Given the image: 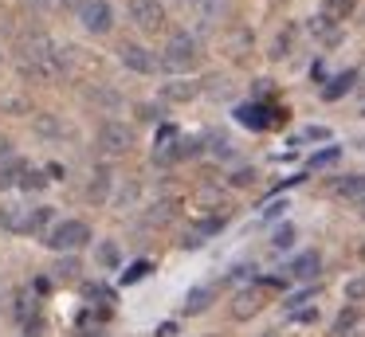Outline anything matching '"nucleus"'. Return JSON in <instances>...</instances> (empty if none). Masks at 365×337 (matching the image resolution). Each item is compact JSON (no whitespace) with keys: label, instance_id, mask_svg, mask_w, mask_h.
<instances>
[{"label":"nucleus","instance_id":"1","mask_svg":"<svg viewBox=\"0 0 365 337\" xmlns=\"http://www.w3.org/2000/svg\"><path fill=\"white\" fill-rule=\"evenodd\" d=\"M200 63V39L189 36V31H173L161 51V67L165 71H192Z\"/></svg>","mask_w":365,"mask_h":337},{"label":"nucleus","instance_id":"2","mask_svg":"<svg viewBox=\"0 0 365 337\" xmlns=\"http://www.w3.org/2000/svg\"><path fill=\"white\" fill-rule=\"evenodd\" d=\"M87 239H91V227L83 224V219H63V224L43 232V243H48L51 251H79Z\"/></svg>","mask_w":365,"mask_h":337},{"label":"nucleus","instance_id":"3","mask_svg":"<svg viewBox=\"0 0 365 337\" xmlns=\"http://www.w3.org/2000/svg\"><path fill=\"white\" fill-rule=\"evenodd\" d=\"M130 145H134V130H130L126 122H103V130H98V149H103L106 157L130 153Z\"/></svg>","mask_w":365,"mask_h":337},{"label":"nucleus","instance_id":"4","mask_svg":"<svg viewBox=\"0 0 365 337\" xmlns=\"http://www.w3.org/2000/svg\"><path fill=\"white\" fill-rule=\"evenodd\" d=\"M267 286H271V282H267ZM267 286H244V290H236V298H232V318H236V321L255 318V313L263 310V302H267Z\"/></svg>","mask_w":365,"mask_h":337},{"label":"nucleus","instance_id":"5","mask_svg":"<svg viewBox=\"0 0 365 337\" xmlns=\"http://www.w3.org/2000/svg\"><path fill=\"white\" fill-rule=\"evenodd\" d=\"M126 8H130V20H134L142 31H158L161 24H165L161 0H126Z\"/></svg>","mask_w":365,"mask_h":337},{"label":"nucleus","instance_id":"6","mask_svg":"<svg viewBox=\"0 0 365 337\" xmlns=\"http://www.w3.org/2000/svg\"><path fill=\"white\" fill-rule=\"evenodd\" d=\"M236 122L247 130H271L279 122V110L263 106V102H244V106H236Z\"/></svg>","mask_w":365,"mask_h":337},{"label":"nucleus","instance_id":"7","mask_svg":"<svg viewBox=\"0 0 365 337\" xmlns=\"http://www.w3.org/2000/svg\"><path fill=\"white\" fill-rule=\"evenodd\" d=\"M79 16H83V28H87L91 36H106V31L114 28V8L106 4V0H91Z\"/></svg>","mask_w":365,"mask_h":337},{"label":"nucleus","instance_id":"8","mask_svg":"<svg viewBox=\"0 0 365 337\" xmlns=\"http://www.w3.org/2000/svg\"><path fill=\"white\" fill-rule=\"evenodd\" d=\"M118 59H122V67L138 71V75H153V71H158L153 51H145L142 43H122V47H118Z\"/></svg>","mask_w":365,"mask_h":337},{"label":"nucleus","instance_id":"9","mask_svg":"<svg viewBox=\"0 0 365 337\" xmlns=\"http://www.w3.org/2000/svg\"><path fill=\"white\" fill-rule=\"evenodd\" d=\"M318 271H322V255H318V251H302V255H294L291 263H287V279H294V282L318 279Z\"/></svg>","mask_w":365,"mask_h":337},{"label":"nucleus","instance_id":"10","mask_svg":"<svg viewBox=\"0 0 365 337\" xmlns=\"http://www.w3.org/2000/svg\"><path fill=\"white\" fill-rule=\"evenodd\" d=\"M0 227L28 235V227H32V208H28V204H4V208H0Z\"/></svg>","mask_w":365,"mask_h":337},{"label":"nucleus","instance_id":"11","mask_svg":"<svg viewBox=\"0 0 365 337\" xmlns=\"http://www.w3.org/2000/svg\"><path fill=\"white\" fill-rule=\"evenodd\" d=\"M354 86H357V71H341V75L330 78V86H322V98L334 102V98H341L346 90H354Z\"/></svg>","mask_w":365,"mask_h":337},{"label":"nucleus","instance_id":"12","mask_svg":"<svg viewBox=\"0 0 365 337\" xmlns=\"http://www.w3.org/2000/svg\"><path fill=\"white\" fill-rule=\"evenodd\" d=\"M161 94H165L169 102H189L200 94V83H185V78H173V83L161 86Z\"/></svg>","mask_w":365,"mask_h":337},{"label":"nucleus","instance_id":"13","mask_svg":"<svg viewBox=\"0 0 365 337\" xmlns=\"http://www.w3.org/2000/svg\"><path fill=\"white\" fill-rule=\"evenodd\" d=\"M24 172H28V165L20 161V157H9V161L0 165V192H4V188H12V185H20V180H24Z\"/></svg>","mask_w":365,"mask_h":337},{"label":"nucleus","instance_id":"14","mask_svg":"<svg viewBox=\"0 0 365 337\" xmlns=\"http://www.w3.org/2000/svg\"><path fill=\"white\" fill-rule=\"evenodd\" d=\"M334 192H338V196H349V200H361V196H365V177H357V172H354V177H338V180H334Z\"/></svg>","mask_w":365,"mask_h":337},{"label":"nucleus","instance_id":"15","mask_svg":"<svg viewBox=\"0 0 365 337\" xmlns=\"http://www.w3.org/2000/svg\"><path fill=\"white\" fill-rule=\"evenodd\" d=\"M177 216V200L169 196V200H158V204H150V212H145V224H169V219Z\"/></svg>","mask_w":365,"mask_h":337},{"label":"nucleus","instance_id":"16","mask_svg":"<svg viewBox=\"0 0 365 337\" xmlns=\"http://www.w3.org/2000/svg\"><path fill=\"white\" fill-rule=\"evenodd\" d=\"M212 306V286H197L185 294V313H205Z\"/></svg>","mask_w":365,"mask_h":337},{"label":"nucleus","instance_id":"17","mask_svg":"<svg viewBox=\"0 0 365 337\" xmlns=\"http://www.w3.org/2000/svg\"><path fill=\"white\" fill-rule=\"evenodd\" d=\"M106 188H110V169H103V165H98V169L91 172V188H87V196L103 204V200H106Z\"/></svg>","mask_w":365,"mask_h":337},{"label":"nucleus","instance_id":"18","mask_svg":"<svg viewBox=\"0 0 365 337\" xmlns=\"http://www.w3.org/2000/svg\"><path fill=\"white\" fill-rule=\"evenodd\" d=\"M36 130H40V133H48V138H63V133H67V125L59 122L56 114H36Z\"/></svg>","mask_w":365,"mask_h":337},{"label":"nucleus","instance_id":"19","mask_svg":"<svg viewBox=\"0 0 365 337\" xmlns=\"http://www.w3.org/2000/svg\"><path fill=\"white\" fill-rule=\"evenodd\" d=\"M354 326H357V306H346V310L334 318V337H346Z\"/></svg>","mask_w":365,"mask_h":337},{"label":"nucleus","instance_id":"20","mask_svg":"<svg viewBox=\"0 0 365 337\" xmlns=\"http://www.w3.org/2000/svg\"><path fill=\"white\" fill-rule=\"evenodd\" d=\"M200 90H205V94H212V98H228V94H232V83H228L224 75H208Z\"/></svg>","mask_w":365,"mask_h":337},{"label":"nucleus","instance_id":"21","mask_svg":"<svg viewBox=\"0 0 365 337\" xmlns=\"http://www.w3.org/2000/svg\"><path fill=\"white\" fill-rule=\"evenodd\" d=\"M349 8H354V0H322V16H330L334 24H338V20H346V16H349Z\"/></svg>","mask_w":365,"mask_h":337},{"label":"nucleus","instance_id":"22","mask_svg":"<svg viewBox=\"0 0 365 337\" xmlns=\"http://www.w3.org/2000/svg\"><path fill=\"white\" fill-rule=\"evenodd\" d=\"M291 47H294V28H283V31H279V39L271 43V59H283V55H291Z\"/></svg>","mask_w":365,"mask_h":337},{"label":"nucleus","instance_id":"23","mask_svg":"<svg viewBox=\"0 0 365 337\" xmlns=\"http://www.w3.org/2000/svg\"><path fill=\"white\" fill-rule=\"evenodd\" d=\"M346 302H349V306L365 302V274H357V279L346 282Z\"/></svg>","mask_w":365,"mask_h":337},{"label":"nucleus","instance_id":"24","mask_svg":"<svg viewBox=\"0 0 365 337\" xmlns=\"http://www.w3.org/2000/svg\"><path fill=\"white\" fill-rule=\"evenodd\" d=\"M118 247H114V243H98V263L106 266V271H114V266H118Z\"/></svg>","mask_w":365,"mask_h":337},{"label":"nucleus","instance_id":"25","mask_svg":"<svg viewBox=\"0 0 365 337\" xmlns=\"http://www.w3.org/2000/svg\"><path fill=\"white\" fill-rule=\"evenodd\" d=\"M20 188H28V192H40V188H48V177H43L40 169H28L24 180H20Z\"/></svg>","mask_w":365,"mask_h":337},{"label":"nucleus","instance_id":"26","mask_svg":"<svg viewBox=\"0 0 365 337\" xmlns=\"http://www.w3.org/2000/svg\"><path fill=\"white\" fill-rule=\"evenodd\" d=\"M291 243H294V227H291V224H283V227H279L275 235H271V247H275V251L291 247Z\"/></svg>","mask_w":365,"mask_h":337},{"label":"nucleus","instance_id":"27","mask_svg":"<svg viewBox=\"0 0 365 337\" xmlns=\"http://www.w3.org/2000/svg\"><path fill=\"white\" fill-rule=\"evenodd\" d=\"M75 274H79V263H75V259H67V263L56 266V279H59V282H71Z\"/></svg>","mask_w":365,"mask_h":337},{"label":"nucleus","instance_id":"28","mask_svg":"<svg viewBox=\"0 0 365 337\" xmlns=\"http://www.w3.org/2000/svg\"><path fill=\"white\" fill-rule=\"evenodd\" d=\"M0 106H4V110H16V114H28V102L16 98V94H4V98H0Z\"/></svg>","mask_w":365,"mask_h":337},{"label":"nucleus","instance_id":"29","mask_svg":"<svg viewBox=\"0 0 365 337\" xmlns=\"http://www.w3.org/2000/svg\"><path fill=\"white\" fill-rule=\"evenodd\" d=\"M145 274H150V263H134L126 274H122V279H126V282H138V279H145Z\"/></svg>","mask_w":365,"mask_h":337},{"label":"nucleus","instance_id":"30","mask_svg":"<svg viewBox=\"0 0 365 337\" xmlns=\"http://www.w3.org/2000/svg\"><path fill=\"white\" fill-rule=\"evenodd\" d=\"M334 161H338V149H326V153H318L310 165H314V169H322V165H334Z\"/></svg>","mask_w":365,"mask_h":337},{"label":"nucleus","instance_id":"31","mask_svg":"<svg viewBox=\"0 0 365 337\" xmlns=\"http://www.w3.org/2000/svg\"><path fill=\"white\" fill-rule=\"evenodd\" d=\"M212 145H216V149H212L216 157H232V141H228V138H216Z\"/></svg>","mask_w":365,"mask_h":337},{"label":"nucleus","instance_id":"32","mask_svg":"<svg viewBox=\"0 0 365 337\" xmlns=\"http://www.w3.org/2000/svg\"><path fill=\"white\" fill-rule=\"evenodd\" d=\"M302 138H307V141H322V138H330V130H322V125H310Z\"/></svg>","mask_w":365,"mask_h":337},{"label":"nucleus","instance_id":"33","mask_svg":"<svg viewBox=\"0 0 365 337\" xmlns=\"http://www.w3.org/2000/svg\"><path fill=\"white\" fill-rule=\"evenodd\" d=\"M138 118H142V122H158L161 110H153V106H138Z\"/></svg>","mask_w":365,"mask_h":337},{"label":"nucleus","instance_id":"34","mask_svg":"<svg viewBox=\"0 0 365 337\" xmlns=\"http://www.w3.org/2000/svg\"><path fill=\"white\" fill-rule=\"evenodd\" d=\"M291 318H294V321H314V318H318V310H314V306H307V310H294Z\"/></svg>","mask_w":365,"mask_h":337},{"label":"nucleus","instance_id":"35","mask_svg":"<svg viewBox=\"0 0 365 337\" xmlns=\"http://www.w3.org/2000/svg\"><path fill=\"white\" fill-rule=\"evenodd\" d=\"M252 177H255V172H252V169H240V172H236V177H232V185H252Z\"/></svg>","mask_w":365,"mask_h":337},{"label":"nucleus","instance_id":"36","mask_svg":"<svg viewBox=\"0 0 365 337\" xmlns=\"http://www.w3.org/2000/svg\"><path fill=\"white\" fill-rule=\"evenodd\" d=\"M59 4H63V8H71V12H83V8L91 4V0H59Z\"/></svg>","mask_w":365,"mask_h":337},{"label":"nucleus","instance_id":"37","mask_svg":"<svg viewBox=\"0 0 365 337\" xmlns=\"http://www.w3.org/2000/svg\"><path fill=\"white\" fill-rule=\"evenodd\" d=\"M9 157H12V141L0 138V161H9Z\"/></svg>","mask_w":365,"mask_h":337},{"label":"nucleus","instance_id":"38","mask_svg":"<svg viewBox=\"0 0 365 337\" xmlns=\"http://www.w3.org/2000/svg\"><path fill=\"white\" fill-rule=\"evenodd\" d=\"M177 333V326H173V321H165V326H158V333H153V337H173Z\"/></svg>","mask_w":365,"mask_h":337},{"label":"nucleus","instance_id":"39","mask_svg":"<svg viewBox=\"0 0 365 337\" xmlns=\"http://www.w3.org/2000/svg\"><path fill=\"white\" fill-rule=\"evenodd\" d=\"M283 208H287V204H279V200H275V204H267V208H263V216L271 219V216H279V212H283Z\"/></svg>","mask_w":365,"mask_h":337},{"label":"nucleus","instance_id":"40","mask_svg":"<svg viewBox=\"0 0 365 337\" xmlns=\"http://www.w3.org/2000/svg\"><path fill=\"white\" fill-rule=\"evenodd\" d=\"M354 208H357V216H361V219H365V196H361V200H357V204H354Z\"/></svg>","mask_w":365,"mask_h":337},{"label":"nucleus","instance_id":"41","mask_svg":"<svg viewBox=\"0 0 365 337\" xmlns=\"http://www.w3.org/2000/svg\"><path fill=\"white\" fill-rule=\"evenodd\" d=\"M181 4H197V0H181Z\"/></svg>","mask_w":365,"mask_h":337},{"label":"nucleus","instance_id":"42","mask_svg":"<svg viewBox=\"0 0 365 337\" xmlns=\"http://www.w3.org/2000/svg\"><path fill=\"white\" fill-rule=\"evenodd\" d=\"M361 259H365V247H361Z\"/></svg>","mask_w":365,"mask_h":337}]
</instances>
